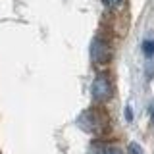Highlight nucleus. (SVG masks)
<instances>
[{
    "label": "nucleus",
    "instance_id": "obj_6",
    "mask_svg": "<svg viewBox=\"0 0 154 154\" xmlns=\"http://www.w3.org/2000/svg\"><path fill=\"white\" fill-rule=\"evenodd\" d=\"M127 152H129V154H143V150H141V146H139L137 143H131V144H129Z\"/></svg>",
    "mask_w": 154,
    "mask_h": 154
},
{
    "label": "nucleus",
    "instance_id": "obj_7",
    "mask_svg": "<svg viewBox=\"0 0 154 154\" xmlns=\"http://www.w3.org/2000/svg\"><path fill=\"white\" fill-rule=\"evenodd\" d=\"M104 154H123V152L119 150L118 146H108V148L104 150Z\"/></svg>",
    "mask_w": 154,
    "mask_h": 154
},
{
    "label": "nucleus",
    "instance_id": "obj_9",
    "mask_svg": "<svg viewBox=\"0 0 154 154\" xmlns=\"http://www.w3.org/2000/svg\"><path fill=\"white\" fill-rule=\"evenodd\" d=\"M125 118H127V122H133V112H131V108H125Z\"/></svg>",
    "mask_w": 154,
    "mask_h": 154
},
{
    "label": "nucleus",
    "instance_id": "obj_4",
    "mask_svg": "<svg viewBox=\"0 0 154 154\" xmlns=\"http://www.w3.org/2000/svg\"><path fill=\"white\" fill-rule=\"evenodd\" d=\"M143 52L146 56H152L154 54V41H144L143 42Z\"/></svg>",
    "mask_w": 154,
    "mask_h": 154
},
{
    "label": "nucleus",
    "instance_id": "obj_1",
    "mask_svg": "<svg viewBox=\"0 0 154 154\" xmlns=\"http://www.w3.org/2000/svg\"><path fill=\"white\" fill-rule=\"evenodd\" d=\"M79 127L87 133H93V135H108L110 131V119L106 112L102 108H91V110H85L83 114L79 116Z\"/></svg>",
    "mask_w": 154,
    "mask_h": 154
},
{
    "label": "nucleus",
    "instance_id": "obj_3",
    "mask_svg": "<svg viewBox=\"0 0 154 154\" xmlns=\"http://www.w3.org/2000/svg\"><path fill=\"white\" fill-rule=\"evenodd\" d=\"M91 93H93V98L98 104L106 102V100L112 96V85H110L108 75H104V73L96 75L94 81H93V87H91Z\"/></svg>",
    "mask_w": 154,
    "mask_h": 154
},
{
    "label": "nucleus",
    "instance_id": "obj_10",
    "mask_svg": "<svg viewBox=\"0 0 154 154\" xmlns=\"http://www.w3.org/2000/svg\"><path fill=\"white\" fill-rule=\"evenodd\" d=\"M152 119H154V114H152Z\"/></svg>",
    "mask_w": 154,
    "mask_h": 154
},
{
    "label": "nucleus",
    "instance_id": "obj_5",
    "mask_svg": "<svg viewBox=\"0 0 154 154\" xmlns=\"http://www.w3.org/2000/svg\"><path fill=\"white\" fill-rule=\"evenodd\" d=\"M102 2L106 4V6H108V8H119V6H122V4H123V0H102Z\"/></svg>",
    "mask_w": 154,
    "mask_h": 154
},
{
    "label": "nucleus",
    "instance_id": "obj_8",
    "mask_svg": "<svg viewBox=\"0 0 154 154\" xmlns=\"http://www.w3.org/2000/svg\"><path fill=\"white\" fill-rule=\"evenodd\" d=\"M146 75H148V79L154 75V64L152 62H148V66H146Z\"/></svg>",
    "mask_w": 154,
    "mask_h": 154
},
{
    "label": "nucleus",
    "instance_id": "obj_2",
    "mask_svg": "<svg viewBox=\"0 0 154 154\" xmlns=\"http://www.w3.org/2000/svg\"><path fill=\"white\" fill-rule=\"evenodd\" d=\"M112 54H114V50H112V45H110L108 38H104V37L93 38V42H91V58H93L94 64H100V66L108 64L112 60Z\"/></svg>",
    "mask_w": 154,
    "mask_h": 154
}]
</instances>
